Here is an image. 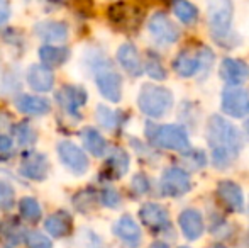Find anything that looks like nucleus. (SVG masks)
Segmentation results:
<instances>
[{
    "label": "nucleus",
    "mask_w": 249,
    "mask_h": 248,
    "mask_svg": "<svg viewBox=\"0 0 249 248\" xmlns=\"http://www.w3.org/2000/svg\"><path fill=\"white\" fill-rule=\"evenodd\" d=\"M82 141L89 153L93 156H104L105 150H107V143H105L104 136L97 131L95 128H85L82 131Z\"/></svg>",
    "instance_id": "nucleus-24"
},
{
    "label": "nucleus",
    "mask_w": 249,
    "mask_h": 248,
    "mask_svg": "<svg viewBox=\"0 0 249 248\" xmlns=\"http://www.w3.org/2000/svg\"><path fill=\"white\" fill-rule=\"evenodd\" d=\"M56 99H58L59 106L66 111L71 116H76L78 111L89 100V94L83 89L82 85H65L58 94H56Z\"/></svg>",
    "instance_id": "nucleus-11"
},
{
    "label": "nucleus",
    "mask_w": 249,
    "mask_h": 248,
    "mask_svg": "<svg viewBox=\"0 0 249 248\" xmlns=\"http://www.w3.org/2000/svg\"><path fill=\"white\" fill-rule=\"evenodd\" d=\"M213 51L207 46H202L198 51L183 50L177 55L173 60V70L177 75L183 76V78H190V76L197 75V73H205L213 65Z\"/></svg>",
    "instance_id": "nucleus-6"
},
{
    "label": "nucleus",
    "mask_w": 249,
    "mask_h": 248,
    "mask_svg": "<svg viewBox=\"0 0 249 248\" xmlns=\"http://www.w3.org/2000/svg\"><path fill=\"white\" fill-rule=\"evenodd\" d=\"M48 170H50V163H48L46 156L41 155V153H27V155L22 156L20 173L26 179L41 182L48 177Z\"/></svg>",
    "instance_id": "nucleus-15"
},
{
    "label": "nucleus",
    "mask_w": 249,
    "mask_h": 248,
    "mask_svg": "<svg viewBox=\"0 0 249 248\" xmlns=\"http://www.w3.org/2000/svg\"><path fill=\"white\" fill-rule=\"evenodd\" d=\"M26 78L31 89L36 92H50L54 85V75L46 65H31Z\"/></svg>",
    "instance_id": "nucleus-20"
},
{
    "label": "nucleus",
    "mask_w": 249,
    "mask_h": 248,
    "mask_svg": "<svg viewBox=\"0 0 249 248\" xmlns=\"http://www.w3.org/2000/svg\"><path fill=\"white\" fill-rule=\"evenodd\" d=\"M14 138H16V141H19L20 146H31L36 143L37 133L34 131L29 123H19L14 128Z\"/></svg>",
    "instance_id": "nucleus-28"
},
{
    "label": "nucleus",
    "mask_w": 249,
    "mask_h": 248,
    "mask_svg": "<svg viewBox=\"0 0 249 248\" xmlns=\"http://www.w3.org/2000/svg\"><path fill=\"white\" fill-rule=\"evenodd\" d=\"M117 61H119V65L125 70V73H129L131 76L142 75L141 57H139L138 48H136L132 43H124V44H121V46H119Z\"/></svg>",
    "instance_id": "nucleus-17"
},
{
    "label": "nucleus",
    "mask_w": 249,
    "mask_h": 248,
    "mask_svg": "<svg viewBox=\"0 0 249 248\" xmlns=\"http://www.w3.org/2000/svg\"><path fill=\"white\" fill-rule=\"evenodd\" d=\"M71 226H73L71 216H70V212H66V211L53 212L51 216H48L46 223H44L46 231L50 233L51 236H54V238H63V236L70 235Z\"/></svg>",
    "instance_id": "nucleus-22"
},
{
    "label": "nucleus",
    "mask_w": 249,
    "mask_h": 248,
    "mask_svg": "<svg viewBox=\"0 0 249 248\" xmlns=\"http://www.w3.org/2000/svg\"><path fill=\"white\" fill-rule=\"evenodd\" d=\"M178 225H180V229L183 233V236L190 242L194 240H198L200 236L203 235V229H205V225H203V216L198 209H185V211L180 212L178 216Z\"/></svg>",
    "instance_id": "nucleus-14"
},
{
    "label": "nucleus",
    "mask_w": 249,
    "mask_h": 248,
    "mask_svg": "<svg viewBox=\"0 0 249 248\" xmlns=\"http://www.w3.org/2000/svg\"><path fill=\"white\" fill-rule=\"evenodd\" d=\"M139 219L142 225H146L151 229H164L170 226V216L168 211L161 204L156 202H146L139 209Z\"/></svg>",
    "instance_id": "nucleus-16"
},
{
    "label": "nucleus",
    "mask_w": 249,
    "mask_h": 248,
    "mask_svg": "<svg viewBox=\"0 0 249 248\" xmlns=\"http://www.w3.org/2000/svg\"><path fill=\"white\" fill-rule=\"evenodd\" d=\"M180 248H190V247H180Z\"/></svg>",
    "instance_id": "nucleus-41"
},
{
    "label": "nucleus",
    "mask_w": 249,
    "mask_h": 248,
    "mask_svg": "<svg viewBox=\"0 0 249 248\" xmlns=\"http://www.w3.org/2000/svg\"><path fill=\"white\" fill-rule=\"evenodd\" d=\"M100 201H102V204L107 206V208H117V206L121 204V195H119V192L115 191V189L107 187L102 191Z\"/></svg>",
    "instance_id": "nucleus-33"
},
{
    "label": "nucleus",
    "mask_w": 249,
    "mask_h": 248,
    "mask_svg": "<svg viewBox=\"0 0 249 248\" xmlns=\"http://www.w3.org/2000/svg\"><path fill=\"white\" fill-rule=\"evenodd\" d=\"M219 75L229 85H241L249 80V65L237 58H224L219 66Z\"/></svg>",
    "instance_id": "nucleus-12"
},
{
    "label": "nucleus",
    "mask_w": 249,
    "mask_h": 248,
    "mask_svg": "<svg viewBox=\"0 0 249 248\" xmlns=\"http://www.w3.org/2000/svg\"><path fill=\"white\" fill-rule=\"evenodd\" d=\"M132 189H134L138 194H144V192L149 189L148 177H146L144 173H138V175H134V179H132Z\"/></svg>",
    "instance_id": "nucleus-35"
},
{
    "label": "nucleus",
    "mask_w": 249,
    "mask_h": 248,
    "mask_svg": "<svg viewBox=\"0 0 249 248\" xmlns=\"http://www.w3.org/2000/svg\"><path fill=\"white\" fill-rule=\"evenodd\" d=\"M27 248H53V243L48 236H44L39 231H29L26 235Z\"/></svg>",
    "instance_id": "nucleus-32"
},
{
    "label": "nucleus",
    "mask_w": 249,
    "mask_h": 248,
    "mask_svg": "<svg viewBox=\"0 0 249 248\" xmlns=\"http://www.w3.org/2000/svg\"><path fill=\"white\" fill-rule=\"evenodd\" d=\"M220 107L231 117H246L249 116V94L237 85L226 87L220 95Z\"/></svg>",
    "instance_id": "nucleus-7"
},
{
    "label": "nucleus",
    "mask_w": 249,
    "mask_h": 248,
    "mask_svg": "<svg viewBox=\"0 0 249 248\" xmlns=\"http://www.w3.org/2000/svg\"><path fill=\"white\" fill-rule=\"evenodd\" d=\"M212 248H226V247H222V245H213Z\"/></svg>",
    "instance_id": "nucleus-40"
},
{
    "label": "nucleus",
    "mask_w": 249,
    "mask_h": 248,
    "mask_svg": "<svg viewBox=\"0 0 249 248\" xmlns=\"http://www.w3.org/2000/svg\"><path fill=\"white\" fill-rule=\"evenodd\" d=\"M93 70V78L99 87V92L102 94L104 99L108 102H121L122 99V76L117 70L114 68L107 57L97 55L92 61Z\"/></svg>",
    "instance_id": "nucleus-3"
},
{
    "label": "nucleus",
    "mask_w": 249,
    "mask_h": 248,
    "mask_svg": "<svg viewBox=\"0 0 249 248\" xmlns=\"http://www.w3.org/2000/svg\"><path fill=\"white\" fill-rule=\"evenodd\" d=\"M97 121H99V124L102 128L112 131V129L117 126L119 116H117V113H114V111H110L108 107H105L104 104H100V106L97 107Z\"/></svg>",
    "instance_id": "nucleus-30"
},
{
    "label": "nucleus",
    "mask_w": 249,
    "mask_h": 248,
    "mask_svg": "<svg viewBox=\"0 0 249 248\" xmlns=\"http://www.w3.org/2000/svg\"><path fill=\"white\" fill-rule=\"evenodd\" d=\"M183 163H185V167H188V169H192V170H200L202 167H205L207 156L202 150L187 152V153H183Z\"/></svg>",
    "instance_id": "nucleus-31"
},
{
    "label": "nucleus",
    "mask_w": 249,
    "mask_h": 248,
    "mask_svg": "<svg viewBox=\"0 0 249 248\" xmlns=\"http://www.w3.org/2000/svg\"><path fill=\"white\" fill-rule=\"evenodd\" d=\"M14 146V141L10 139V136H5V134H0V152H10Z\"/></svg>",
    "instance_id": "nucleus-37"
},
{
    "label": "nucleus",
    "mask_w": 249,
    "mask_h": 248,
    "mask_svg": "<svg viewBox=\"0 0 249 248\" xmlns=\"http://www.w3.org/2000/svg\"><path fill=\"white\" fill-rule=\"evenodd\" d=\"M173 14L177 19L185 26H192L198 19V9L188 0H175L173 2Z\"/></svg>",
    "instance_id": "nucleus-25"
},
{
    "label": "nucleus",
    "mask_w": 249,
    "mask_h": 248,
    "mask_svg": "<svg viewBox=\"0 0 249 248\" xmlns=\"http://www.w3.org/2000/svg\"><path fill=\"white\" fill-rule=\"evenodd\" d=\"M149 248H170V247H168L166 243H163V242H154Z\"/></svg>",
    "instance_id": "nucleus-38"
},
{
    "label": "nucleus",
    "mask_w": 249,
    "mask_h": 248,
    "mask_svg": "<svg viewBox=\"0 0 249 248\" xmlns=\"http://www.w3.org/2000/svg\"><path fill=\"white\" fill-rule=\"evenodd\" d=\"M34 33L46 43H63L68 38V26L61 20H43L34 26Z\"/></svg>",
    "instance_id": "nucleus-18"
},
{
    "label": "nucleus",
    "mask_w": 249,
    "mask_h": 248,
    "mask_svg": "<svg viewBox=\"0 0 249 248\" xmlns=\"http://www.w3.org/2000/svg\"><path fill=\"white\" fill-rule=\"evenodd\" d=\"M70 58V50L65 46H53V44H44L39 48V60L48 68H56L66 63Z\"/></svg>",
    "instance_id": "nucleus-23"
},
{
    "label": "nucleus",
    "mask_w": 249,
    "mask_h": 248,
    "mask_svg": "<svg viewBox=\"0 0 249 248\" xmlns=\"http://www.w3.org/2000/svg\"><path fill=\"white\" fill-rule=\"evenodd\" d=\"M209 31L215 43L227 44L232 39L234 2L232 0H205Z\"/></svg>",
    "instance_id": "nucleus-2"
},
{
    "label": "nucleus",
    "mask_w": 249,
    "mask_h": 248,
    "mask_svg": "<svg viewBox=\"0 0 249 248\" xmlns=\"http://www.w3.org/2000/svg\"><path fill=\"white\" fill-rule=\"evenodd\" d=\"M108 170H112L115 177H122L129 169V155L122 148H114L108 156Z\"/></svg>",
    "instance_id": "nucleus-26"
},
{
    "label": "nucleus",
    "mask_w": 249,
    "mask_h": 248,
    "mask_svg": "<svg viewBox=\"0 0 249 248\" xmlns=\"http://www.w3.org/2000/svg\"><path fill=\"white\" fill-rule=\"evenodd\" d=\"M138 107L148 117L160 119L173 107V94L166 87L144 83L139 90Z\"/></svg>",
    "instance_id": "nucleus-4"
},
{
    "label": "nucleus",
    "mask_w": 249,
    "mask_h": 248,
    "mask_svg": "<svg viewBox=\"0 0 249 248\" xmlns=\"http://www.w3.org/2000/svg\"><path fill=\"white\" fill-rule=\"evenodd\" d=\"M205 136L210 155H212V163L219 170L227 169L239 156L244 146L243 133L229 119L219 116V114L209 117Z\"/></svg>",
    "instance_id": "nucleus-1"
},
{
    "label": "nucleus",
    "mask_w": 249,
    "mask_h": 248,
    "mask_svg": "<svg viewBox=\"0 0 249 248\" xmlns=\"http://www.w3.org/2000/svg\"><path fill=\"white\" fill-rule=\"evenodd\" d=\"M244 131H246V134L249 136V117L246 119V123H244Z\"/></svg>",
    "instance_id": "nucleus-39"
},
{
    "label": "nucleus",
    "mask_w": 249,
    "mask_h": 248,
    "mask_svg": "<svg viewBox=\"0 0 249 248\" xmlns=\"http://www.w3.org/2000/svg\"><path fill=\"white\" fill-rule=\"evenodd\" d=\"M217 194L231 211H243L244 209L243 189L232 180H220L217 186Z\"/></svg>",
    "instance_id": "nucleus-19"
},
{
    "label": "nucleus",
    "mask_w": 249,
    "mask_h": 248,
    "mask_svg": "<svg viewBox=\"0 0 249 248\" xmlns=\"http://www.w3.org/2000/svg\"><path fill=\"white\" fill-rule=\"evenodd\" d=\"M144 70L146 73L154 80H164L166 78V70H164L163 63H161L160 58L156 55L149 53L148 55V60H146V65H144Z\"/></svg>",
    "instance_id": "nucleus-29"
},
{
    "label": "nucleus",
    "mask_w": 249,
    "mask_h": 248,
    "mask_svg": "<svg viewBox=\"0 0 249 248\" xmlns=\"http://www.w3.org/2000/svg\"><path fill=\"white\" fill-rule=\"evenodd\" d=\"M114 233H115V236L129 248H138L141 245L142 233H141L139 225L132 219V216H129V214L121 216V218L117 219V223L114 225Z\"/></svg>",
    "instance_id": "nucleus-13"
},
{
    "label": "nucleus",
    "mask_w": 249,
    "mask_h": 248,
    "mask_svg": "<svg viewBox=\"0 0 249 248\" xmlns=\"http://www.w3.org/2000/svg\"><path fill=\"white\" fill-rule=\"evenodd\" d=\"M161 192L166 197H181L192 189L190 175L185 172L183 169L178 167H170L163 172L161 175Z\"/></svg>",
    "instance_id": "nucleus-9"
},
{
    "label": "nucleus",
    "mask_w": 249,
    "mask_h": 248,
    "mask_svg": "<svg viewBox=\"0 0 249 248\" xmlns=\"http://www.w3.org/2000/svg\"><path fill=\"white\" fill-rule=\"evenodd\" d=\"M16 107L19 113L29 114V116H44V114H48L51 111V104L48 102V99L37 95H29V94L17 97Z\"/></svg>",
    "instance_id": "nucleus-21"
},
{
    "label": "nucleus",
    "mask_w": 249,
    "mask_h": 248,
    "mask_svg": "<svg viewBox=\"0 0 249 248\" xmlns=\"http://www.w3.org/2000/svg\"><path fill=\"white\" fill-rule=\"evenodd\" d=\"M12 201H14V189L7 182L0 180V206L7 208V206L12 204Z\"/></svg>",
    "instance_id": "nucleus-34"
},
{
    "label": "nucleus",
    "mask_w": 249,
    "mask_h": 248,
    "mask_svg": "<svg viewBox=\"0 0 249 248\" xmlns=\"http://www.w3.org/2000/svg\"><path fill=\"white\" fill-rule=\"evenodd\" d=\"M10 12H12V9H10V0H0V27H2L3 24H7V20L10 19Z\"/></svg>",
    "instance_id": "nucleus-36"
},
{
    "label": "nucleus",
    "mask_w": 249,
    "mask_h": 248,
    "mask_svg": "<svg viewBox=\"0 0 249 248\" xmlns=\"http://www.w3.org/2000/svg\"><path fill=\"white\" fill-rule=\"evenodd\" d=\"M146 136L153 145L163 150L185 152L190 146V138H188L185 128L177 124H148L146 126Z\"/></svg>",
    "instance_id": "nucleus-5"
},
{
    "label": "nucleus",
    "mask_w": 249,
    "mask_h": 248,
    "mask_svg": "<svg viewBox=\"0 0 249 248\" xmlns=\"http://www.w3.org/2000/svg\"><path fill=\"white\" fill-rule=\"evenodd\" d=\"M19 211H20V216H22L26 221H31V223L39 221L41 216H43L41 204L34 197H22L20 199L19 201Z\"/></svg>",
    "instance_id": "nucleus-27"
},
{
    "label": "nucleus",
    "mask_w": 249,
    "mask_h": 248,
    "mask_svg": "<svg viewBox=\"0 0 249 248\" xmlns=\"http://www.w3.org/2000/svg\"><path fill=\"white\" fill-rule=\"evenodd\" d=\"M58 156L61 160V163L75 175H83L89 170V156L85 155L82 148L78 145L71 141H59L58 143Z\"/></svg>",
    "instance_id": "nucleus-10"
},
{
    "label": "nucleus",
    "mask_w": 249,
    "mask_h": 248,
    "mask_svg": "<svg viewBox=\"0 0 249 248\" xmlns=\"http://www.w3.org/2000/svg\"><path fill=\"white\" fill-rule=\"evenodd\" d=\"M148 31L160 44H175L180 39V29L164 12H154L149 17Z\"/></svg>",
    "instance_id": "nucleus-8"
}]
</instances>
